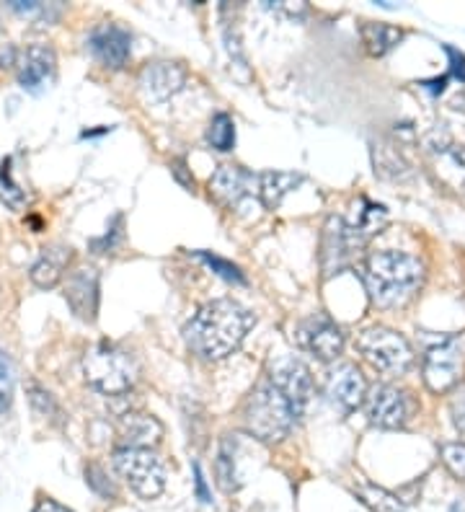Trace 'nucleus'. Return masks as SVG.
<instances>
[{
  "instance_id": "obj_37",
  "label": "nucleus",
  "mask_w": 465,
  "mask_h": 512,
  "mask_svg": "<svg viewBox=\"0 0 465 512\" xmlns=\"http://www.w3.org/2000/svg\"><path fill=\"white\" fill-rule=\"evenodd\" d=\"M194 484H197V494L202 502H210V492H207L205 476H202V469H199V463H194Z\"/></svg>"
},
{
  "instance_id": "obj_34",
  "label": "nucleus",
  "mask_w": 465,
  "mask_h": 512,
  "mask_svg": "<svg viewBox=\"0 0 465 512\" xmlns=\"http://www.w3.org/2000/svg\"><path fill=\"white\" fill-rule=\"evenodd\" d=\"M450 417H453L455 430L465 438V394L455 396V399L450 401Z\"/></svg>"
},
{
  "instance_id": "obj_26",
  "label": "nucleus",
  "mask_w": 465,
  "mask_h": 512,
  "mask_svg": "<svg viewBox=\"0 0 465 512\" xmlns=\"http://www.w3.org/2000/svg\"><path fill=\"white\" fill-rule=\"evenodd\" d=\"M362 205H365V210H360L357 223H352L349 228L354 231V236L360 238V244L365 246L375 233H380L385 228V223H388V210L383 205H372L367 200Z\"/></svg>"
},
{
  "instance_id": "obj_9",
  "label": "nucleus",
  "mask_w": 465,
  "mask_h": 512,
  "mask_svg": "<svg viewBox=\"0 0 465 512\" xmlns=\"http://www.w3.org/2000/svg\"><path fill=\"white\" fill-rule=\"evenodd\" d=\"M13 65L19 86L31 96H42L57 81V55L50 44H26Z\"/></svg>"
},
{
  "instance_id": "obj_14",
  "label": "nucleus",
  "mask_w": 465,
  "mask_h": 512,
  "mask_svg": "<svg viewBox=\"0 0 465 512\" xmlns=\"http://www.w3.org/2000/svg\"><path fill=\"white\" fill-rule=\"evenodd\" d=\"M137 86L148 104H166L186 86V70L171 60H155L140 70Z\"/></svg>"
},
{
  "instance_id": "obj_8",
  "label": "nucleus",
  "mask_w": 465,
  "mask_h": 512,
  "mask_svg": "<svg viewBox=\"0 0 465 512\" xmlns=\"http://www.w3.org/2000/svg\"><path fill=\"white\" fill-rule=\"evenodd\" d=\"M465 355L463 347L455 337H447L445 342L434 344L424 357V383L434 394H447L463 378Z\"/></svg>"
},
{
  "instance_id": "obj_17",
  "label": "nucleus",
  "mask_w": 465,
  "mask_h": 512,
  "mask_svg": "<svg viewBox=\"0 0 465 512\" xmlns=\"http://www.w3.org/2000/svg\"><path fill=\"white\" fill-rule=\"evenodd\" d=\"M259 194V176L248 174L241 166H220L215 174L210 176V194L220 205L225 207H238L248 194Z\"/></svg>"
},
{
  "instance_id": "obj_12",
  "label": "nucleus",
  "mask_w": 465,
  "mask_h": 512,
  "mask_svg": "<svg viewBox=\"0 0 465 512\" xmlns=\"http://www.w3.org/2000/svg\"><path fill=\"white\" fill-rule=\"evenodd\" d=\"M269 381L277 386L279 394L285 396L295 419L303 417L310 399H313V375H310L308 365L298 360V357H285V360H279L274 365Z\"/></svg>"
},
{
  "instance_id": "obj_20",
  "label": "nucleus",
  "mask_w": 465,
  "mask_h": 512,
  "mask_svg": "<svg viewBox=\"0 0 465 512\" xmlns=\"http://www.w3.org/2000/svg\"><path fill=\"white\" fill-rule=\"evenodd\" d=\"M70 262H73V249L65 244H52L44 246L42 254L37 256V262L31 264V282L42 290H52L57 288L68 272Z\"/></svg>"
},
{
  "instance_id": "obj_15",
  "label": "nucleus",
  "mask_w": 465,
  "mask_h": 512,
  "mask_svg": "<svg viewBox=\"0 0 465 512\" xmlns=\"http://www.w3.org/2000/svg\"><path fill=\"white\" fill-rule=\"evenodd\" d=\"M298 339L303 350H308L310 355H316L323 363H334L336 357L344 352V334L323 313H316V316H310L308 321L300 324Z\"/></svg>"
},
{
  "instance_id": "obj_27",
  "label": "nucleus",
  "mask_w": 465,
  "mask_h": 512,
  "mask_svg": "<svg viewBox=\"0 0 465 512\" xmlns=\"http://www.w3.org/2000/svg\"><path fill=\"white\" fill-rule=\"evenodd\" d=\"M207 143L215 150H223V153L225 150H233V145H236V125H233V119L225 112L212 117L210 130H207Z\"/></svg>"
},
{
  "instance_id": "obj_32",
  "label": "nucleus",
  "mask_w": 465,
  "mask_h": 512,
  "mask_svg": "<svg viewBox=\"0 0 465 512\" xmlns=\"http://www.w3.org/2000/svg\"><path fill=\"white\" fill-rule=\"evenodd\" d=\"M197 256H199V259H202V262L207 264V267L215 269L217 275L225 277V280H230V282H246V277H243V272L236 267V264L225 262V259H220V256H215V254H207V251H199Z\"/></svg>"
},
{
  "instance_id": "obj_29",
  "label": "nucleus",
  "mask_w": 465,
  "mask_h": 512,
  "mask_svg": "<svg viewBox=\"0 0 465 512\" xmlns=\"http://www.w3.org/2000/svg\"><path fill=\"white\" fill-rule=\"evenodd\" d=\"M0 197H3V202H6V205H11L13 210H19V207L26 202L24 189L13 182L11 158H6V161L0 163Z\"/></svg>"
},
{
  "instance_id": "obj_30",
  "label": "nucleus",
  "mask_w": 465,
  "mask_h": 512,
  "mask_svg": "<svg viewBox=\"0 0 465 512\" xmlns=\"http://www.w3.org/2000/svg\"><path fill=\"white\" fill-rule=\"evenodd\" d=\"M13 360L6 350H0V414H6L13 404Z\"/></svg>"
},
{
  "instance_id": "obj_24",
  "label": "nucleus",
  "mask_w": 465,
  "mask_h": 512,
  "mask_svg": "<svg viewBox=\"0 0 465 512\" xmlns=\"http://www.w3.org/2000/svg\"><path fill=\"white\" fill-rule=\"evenodd\" d=\"M238 435H225L220 453H217V484L223 492H236L241 487V476H238Z\"/></svg>"
},
{
  "instance_id": "obj_21",
  "label": "nucleus",
  "mask_w": 465,
  "mask_h": 512,
  "mask_svg": "<svg viewBox=\"0 0 465 512\" xmlns=\"http://www.w3.org/2000/svg\"><path fill=\"white\" fill-rule=\"evenodd\" d=\"M300 184L298 174H287V171H267L259 176V200L267 210H277L287 194Z\"/></svg>"
},
{
  "instance_id": "obj_2",
  "label": "nucleus",
  "mask_w": 465,
  "mask_h": 512,
  "mask_svg": "<svg viewBox=\"0 0 465 512\" xmlns=\"http://www.w3.org/2000/svg\"><path fill=\"white\" fill-rule=\"evenodd\" d=\"M424 285V264L406 251L383 249L367 256L365 288L378 308L406 306Z\"/></svg>"
},
{
  "instance_id": "obj_16",
  "label": "nucleus",
  "mask_w": 465,
  "mask_h": 512,
  "mask_svg": "<svg viewBox=\"0 0 465 512\" xmlns=\"http://www.w3.org/2000/svg\"><path fill=\"white\" fill-rule=\"evenodd\" d=\"M88 50L104 68L119 70L132 55V37L117 24H99L88 34Z\"/></svg>"
},
{
  "instance_id": "obj_19",
  "label": "nucleus",
  "mask_w": 465,
  "mask_h": 512,
  "mask_svg": "<svg viewBox=\"0 0 465 512\" xmlns=\"http://www.w3.org/2000/svg\"><path fill=\"white\" fill-rule=\"evenodd\" d=\"M119 440L124 448H155L163 440V425L153 414L127 412L117 422Z\"/></svg>"
},
{
  "instance_id": "obj_22",
  "label": "nucleus",
  "mask_w": 465,
  "mask_h": 512,
  "mask_svg": "<svg viewBox=\"0 0 465 512\" xmlns=\"http://www.w3.org/2000/svg\"><path fill=\"white\" fill-rule=\"evenodd\" d=\"M360 37H362V44H365L367 55L383 57V55H388L391 50H396L398 44H401L403 32L398 29V26L367 21V24H362Z\"/></svg>"
},
{
  "instance_id": "obj_36",
  "label": "nucleus",
  "mask_w": 465,
  "mask_h": 512,
  "mask_svg": "<svg viewBox=\"0 0 465 512\" xmlns=\"http://www.w3.org/2000/svg\"><path fill=\"white\" fill-rule=\"evenodd\" d=\"M445 52L450 55V60H453V73L458 75L460 81H465V55L463 52L453 50V47H445Z\"/></svg>"
},
{
  "instance_id": "obj_33",
  "label": "nucleus",
  "mask_w": 465,
  "mask_h": 512,
  "mask_svg": "<svg viewBox=\"0 0 465 512\" xmlns=\"http://www.w3.org/2000/svg\"><path fill=\"white\" fill-rule=\"evenodd\" d=\"M86 481H88V487L93 489L96 494H101V497H117V489H114V484L109 479H106L104 469L101 466H96V463H91V466H86Z\"/></svg>"
},
{
  "instance_id": "obj_6",
  "label": "nucleus",
  "mask_w": 465,
  "mask_h": 512,
  "mask_svg": "<svg viewBox=\"0 0 465 512\" xmlns=\"http://www.w3.org/2000/svg\"><path fill=\"white\" fill-rule=\"evenodd\" d=\"M114 469L143 500H155L166 489V466L153 448H124L119 445L112 456Z\"/></svg>"
},
{
  "instance_id": "obj_23",
  "label": "nucleus",
  "mask_w": 465,
  "mask_h": 512,
  "mask_svg": "<svg viewBox=\"0 0 465 512\" xmlns=\"http://www.w3.org/2000/svg\"><path fill=\"white\" fill-rule=\"evenodd\" d=\"M401 145L391 143V140H380L372 145V161H375V174L385 176V179H403L411 174L409 161L403 158Z\"/></svg>"
},
{
  "instance_id": "obj_5",
  "label": "nucleus",
  "mask_w": 465,
  "mask_h": 512,
  "mask_svg": "<svg viewBox=\"0 0 465 512\" xmlns=\"http://www.w3.org/2000/svg\"><path fill=\"white\" fill-rule=\"evenodd\" d=\"M357 350L383 375H403L414 365V347L409 339L388 326H370L362 331L357 337Z\"/></svg>"
},
{
  "instance_id": "obj_1",
  "label": "nucleus",
  "mask_w": 465,
  "mask_h": 512,
  "mask_svg": "<svg viewBox=\"0 0 465 512\" xmlns=\"http://www.w3.org/2000/svg\"><path fill=\"white\" fill-rule=\"evenodd\" d=\"M254 324L256 316L246 306H241L238 300H210L186 324L184 339L194 355L217 363V360H225L241 347L243 339L248 337V331L254 329Z\"/></svg>"
},
{
  "instance_id": "obj_18",
  "label": "nucleus",
  "mask_w": 465,
  "mask_h": 512,
  "mask_svg": "<svg viewBox=\"0 0 465 512\" xmlns=\"http://www.w3.org/2000/svg\"><path fill=\"white\" fill-rule=\"evenodd\" d=\"M65 300L78 319L96 321V313H99V272L93 267H81L70 272L68 282H65Z\"/></svg>"
},
{
  "instance_id": "obj_7",
  "label": "nucleus",
  "mask_w": 465,
  "mask_h": 512,
  "mask_svg": "<svg viewBox=\"0 0 465 512\" xmlns=\"http://www.w3.org/2000/svg\"><path fill=\"white\" fill-rule=\"evenodd\" d=\"M365 409L370 425L380 427V430H401L414 414V401L403 388L380 383L367 391Z\"/></svg>"
},
{
  "instance_id": "obj_31",
  "label": "nucleus",
  "mask_w": 465,
  "mask_h": 512,
  "mask_svg": "<svg viewBox=\"0 0 465 512\" xmlns=\"http://www.w3.org/2000/svg\"><path fill=\"white\" fill-rule=\"evenodd\" d=\"M442 463L455 479L465 481V443H445L440 448Z\"/></svg>"
},
{
  "instance_id": "obj_25",
  "label": "nucleus",
  "mask_w": 465,
  "mask_h": 512,
  "mask_svg": "<svg viewBox=\"0 0 465 512\" xmlns=\"http://www.w3.org/2000/svg\"><path fill=\"white\" fill-rule=\"evenodd\" d=\"M357 497L362 500V505L370 512H406V505L401 502V497L383 487H375V484H360L354 489Z\"/></svg>"
},
{
  "instance_id": "obj_4",
  "label": "nucleus",
  "mask_w": 465,
  "mask_h": 512,
  "mask_svg": "<svg viewBox=\"0 0 465 512\" xmlns=\"http://www.w3.org/2000/svg\"><path fill=\"white\" fill-rule=\"evenodd\" d=\"M83 375L91 388L104 396H122L137 383V365L132 355L112 342L88 347L83 355Z\"/></svg>"
},
{
  "instance_id": "obj_28",
  "label": "nucleus",
  "mask_w": 465,
  "mask_h": 512,
  "mask_svg": "<svg viewBox=\"0 0 465 512\" xmlns=\"http://www.w3.org/2000/svg\"><path fill=\"white\" fill-rule=\"evenodd\" d=\"M26 394H29L31 406H34V412H37L39 417L52 419V422H57V419H60V406H57L55 396H52L47 388H42L39 383L31 381L29 386H26Z\"/></svg>"
},
{
  "instance_id": "obj_3",
  "label": "nucleus",
  "mask_w": 465,
  "mask_h": 512,
  "mask_svg": "<svg viewBox=\"0 0 465 512\" xmlns=\"http://www.w3.org/2000/svg\"><path fill=\"white\" fill-rule=\"evenodd\" d=\"M243 427L261 443H282L295 425V414L272 381H261L243 404Z\"/></svg>"
},
{
  "instance_id": "obj_13",
  "label": "nucleus",
  "mask_w": 465,
  "mask_h": 512,
  "mask_svg": "<svg viewBox=\"0 0 465 512\" xmlns=\"http://www.w3.org/2000/svg\"><path fill=\"white\" fill-rule=\"evenodd\" d=\"M424 145H427V158L437 179L455 192H465V148L455 145L440 132H432Z\"/></svg>"
},
{
  "instance_id": "obj_35",
  "label": "nucleus",
  "mask_w": 465,
  "mask_h": 512,
  "mask_svg": "<svg viewBox=\"0 0 465 512\" xmlns=\"http://www.w3.org/2000/svg\"><path fill=\"white\" fill-rule=\"evenodd\" d=\"M34 512H73V510H68V507L60 505V502L52 500V497H39L37 505H34Z\"/></svg>"
},
{
  "instance_id": "obj_10",
  "label": "nucleus",
  "mask_w": 465,
  "mask_h": 512,
  "mask_svg": "<svg viewBox=\"0 0 465 512\" xmlns=\"http://www.w3.org/2000/svg\"><path fill=\"white\" fill-rule=\"evenodd\" d=\"M362 249L360 238L354 236L349 223L339 215H331L323 225L321 236V269L323 277H334L354 262L357 251Z\"/></svg>"
},
{
  "instance_id": "obj_11",
  "label": "nucleus",
  "mask_w": 465,
  "mask_h": 512,
  "mask_svg": "<svg viewBox=\"0 0 465 512\" xmlns=\"http://www.w3.org/2000/svg\"><path fill=\"white\" fill-rule=\"evenodd\" d=\"M323 391H326V399H329L336 412L347 417V414L357 412L365 404L367 381L362 370L354 363H336L326 373Z\"/></svg>"
}]
</instances>
